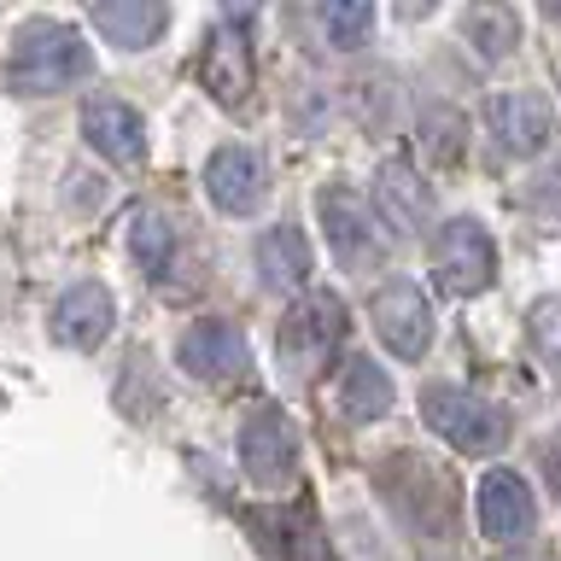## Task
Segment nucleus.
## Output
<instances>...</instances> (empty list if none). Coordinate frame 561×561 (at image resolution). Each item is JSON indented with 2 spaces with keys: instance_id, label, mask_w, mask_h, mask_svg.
<instances>
[{
  "instance_id": "obj_12",
  "label": "nucleus",
  "mask_w": 561,
  "mask_h": 561,
  "mask_svg": "<svg viewBox=\"0 0 561 561\" xmlns=\"http://www.w3.org/2000/svg\"><path fill=\"white\" fill-rule=\"evenodd\" d=\"M199 82L217 94L222 105H240L252 94V53H245V35L234 30V18H222L205 42V59H199Z\"/></svg>"
},
{
  "instance_id": "obj_10",
  "label": "nucleus",
  "mask_w": 561,
  "mask_h": 561,
  "mask_svg": "<svg viewBox=\"0 0 561 561\" xmlns=\"http://www.w3.org/2000/svg\"><path fill=\"white\" fill-rule=\"evenodd\" d=\"M112 322H117V310H112V293H105L100 280H77V287H65L59 305H53V340L70 345V351L105 345Z\"/></svg>"
},
{
  "instance_id": "obj_17",
  "label": "nucleus",
  "mask_w": 561,
  "mask_h": 561,
  "mask_svg": "<svg viewBox=\"0 0 561 561\" xmlns=\"http://www.w3.org/2000/svg\"><path fill=\"white\" fill-rule=\"evenodd\" d=\"M310 263H316V257H310V240L298 234V228H287V222L270 228V234L257 240V275L270 280L275 293H280V287H305V280H310Z\"/></svg>"
},
{
  "instance_id": "obj_3",
  "label": "nucleus",
  "mask_w": 561,
  "mask_h": 561,
  "mask_svg": "<svg viewBox=\"0 0 561 561\" xmlns=\"http://www.w3.org/2000/svg\"><path fill=\"white\" fill-rule=\"evenodd\" d=\"M491 275H497V252H491V234L473 217H456L438 228L433 240V280L456 298H473L491 287Z\"/></svg>"
},
{
  "instance_id": "obj_16",
  "label": "nucleus",
  "mask_w": 561,
  "mask_h": 561,
  "mask_svg": "<svg viewBox=\"0 0 561 561\" xmlns=\"http://www.w3.org/2000/svg\"><path fill=\"white\" fill-rule=\"evenodd\" d=\"M164 24H170V12L164 7H140V0H105V7H94V30L105 35L112 47H147V42H158L164 35Z\"/></svg>"
},
{
  "instance_id": "obj_22",
  "label": "nucleus",
  "mask_w": 561,
  "mask_h": 561,
  "mask_svg": "<svg viewBox=\"0 0 561 561\" xmlns=\"http://www.w3.org/2000/svg\"><path fill=\"white\" fill-rule=\"evenodd\" d=\"M526 333H533L538 363L550 368V380L561 386V298H538V305L526 310Z\"/></svg>"
},
{
  "instance_id": "obj_1",
  "label": "nucleus",
  "mask_w": 561,
  "mask_h": 561,
  "mask_svg": "<svg viewBox=\"0 0 561 561\" xmlns=\"http://www.w3.org/2000/svg\"><path fill=\"white\" fill-rule=\"evenodd\" d=\"M94 70V47L82 42L70 24H53V18H35V24L18 30L12 59H7V94L35 100V94H59V88L82 82Z\"/></svg>"
},
{
  "instance_id": "obj_6",
  "label": "nucleus",
  "mask_w": 561,
  "mask_h": 561,
  "mask_svg": "<svg viewBox=\"0 0 561 561\" xmlns=\"http://www.w3.org/2000/svg\"><path fill=\"white\" fill-rule=\"evenodd\" d=\"M316 210H322V228H328V245L333 257L345 263V270L368 275L375 263L386 257V245L375 240V210H368L351 187H322V199H316Z\"/></svg>"
},
{
  "instance_id": "obj_25",
  "label": "nucleus",
  "mask_w": 561,
  "mask_h": 561,
  "mask_svg": "<svg viewBox=\"0 0 561 561\" xmlns=\"http://www.w3.org/2000/svg\"><path fill=\"white\" fill-rule=\"evenodd\" d=\"M550 18H556V24H561V7H550Z\"/></svg>"
},
{
  "instance_id": "obj_18",
  "label": "nucleus",
  "mask_w": 561,
  "mask_h": 561,
  "mask_svg": "<svg viewBox=\"0 0 561 561\" xmlns=\"http://www.w3.org/2000/svg\"><path fill=\"white\" fill-rule=\"evenodd\" d=\"M375 205L386 210V222L398 228V234H421V222H427V193H421L415 170L392 158V164L380 170V187H375Z\"/></svg>"
},
{
  "instance_id": "obj_4",
  "label": "nucleus",
  "mask_w": 561,
  "mask_h": 561,
  "mask_svg": "<svg viewBox=\"0 0 561 561\" xmlns=\"http://www.w3.org/2000/svg\"><path fill=\"white\" fill-rule=\"evenodd\" d=\"M240 468H245V480L263 485V491L293 485V473H298V427H293L287 410H257L240 427Z\"/></svg>"
},
{
  "instance_id": "obj_15",
  "label": "nucleus",
  "mask_w": 561,
  "mask_h": 561,
  "mask_svg": "<svg viewBox=\"0 0 561 561\" xmlns=\"http://www.w3.org/2000/svg\"><path fill=\"white\" fill-rule=\"evenodd\" d=\"M333 403H340L345 421H380L392 410V380L375 368V357H351L333 380Z\"/></svg>"
},
{
  "instance_id": "obj_9",
  "label": "nucleus",
  "mask_w": 561,
  "mask_h": 561,
  "mask_svg": "<svg viewBox=\"0 0 561 561\" xmlns=\"http://www.w3.org/2000/svg\"><path fill=\"white\" fill-rule=\"evenodd\" d=\"M485 123H491V135L503 140V152L538 158L543 147H550L556 112H550V100H543V94H533V88H515V94H491Z\"/></svg>"
},
{
  "instance_id": "obj_2",
  "label": "nucleus",
  "mask_w": 561,
  "mask_h": 561,
  "mask_svg": "<svg viewBox=\"0 0 561 561\" xmlns=\"http://www.w3.org/2000/svg\"><path fill=\"white\" fill-rule=\"evenodd\" d=\"M421 415H427V427L438 438H450V445L468 450V456H485L508 438V415L491 398L462 392V386H427V392H421Z\"/></svg>"
},
{
  "instance_id": "obj_24",
  "label": "nucleus",
  "mask_w": 561,
  "mask_h": 561,
  "mask_svg": "<svg viewBox=\"0 0 561 561\" xmlns=\"http://www.w3.org/2000/svg\"><path fill=\"white\" fill-rule=\"evenodd\" d=\"M543 468H550V485H556V497H561V438L543 445Z\"/></svg>"
},
{
  "instance_id": "obj_13",
  "label": "nucleus",
  "mask_w": 561,
  "mask_h": 561,
  "mask_svg": "<svg viewBox=\"0 0 561 561\" xmlns=\"http://www.w3.org/2000/svg\"><path fill=\"white\" fill-rule=\"evenodd\" d=\"M82 135L94 140V152H105L112 164H140V158H147L140 112L123 105V100H88L82 105Z\"/></svg>"
},
{
  "instance_id": "obj_14",
  "label": "nucleus",
  "mask_w": 561,
  "mask_h": 561,
  "mask_svg": "<svg viewBox=\"0 0 561 561\" xmlns=\"http://www.w3.org/2000/svg\"><path fill=\"white\" fill-rule=\"evenodd\" d=\"M345 340V305L333 293H310L305 305H293V316L280 322V345L287 351H328Z\"/></svg>"
},
{
  "instance_id": "obj_7",
  "label": "nucleus",
  "mask_w": 561,
  "mask_h": 561,
  "mask_svg": "<svg viewBox=\"0 0 561 561\" xmlns=\"http://www.w3.org/2000/svg\"><path fill=\"white\" fill-rule=\"evenodd\" d=\"M175 363H182L193 380H240L245 368H252V351H245V333H240L234 322L205 316V322H193V328L182 333Z\"/></svg>"
},
{
  "instance_id": "obj_19",
  "label": "nucleus",
  "mask_w": 561,
  "mask_h": 561,
  "mask_svg": "<svg viewBox=\"0 0 561 561\" xmlns=\"http://www.w3.org/2000/svg\"><path fill=\"white\" fill-rule=\"evenodd\" d=\"M263 538H275L270 543V556L275 561H333L328 550V538H322V526H316L310 508H293V515H275L270 526H257Z\"/></svg>"
},
{
  "instance_id": "obj_21",
  "label": "nucleus",
  "mask_w": 561,
  "mask_h": 561,
  "mask_svg": "<svg viewBox=\"0 0 561 561\" xmlns=\"http://www.w3.org/2000/svg\"><path fill=\"white\" fill-rule=\"evenodd\" d=\"M129 252L140 257V270H147V275H164L170 270L175 234H170V222L158 217V210H135V217H129Z\"/></svg>"
},
{
  "instance_id": "obj_8",
  "label": "nucleus",
  "mask_w": 561,
  "mask_h": 561,
  "mask_svg": "<svg viewBox=\"0 0 561 561\" xmlns=\"http://www.w3.org/2000/svg\"><path fill=\"white\" fill-rule=\"evenodd\" d=\"M205 193L210 205L228 210V217H252V210L263 205V193H270V170H263V158L252 147H217L205 164Z\"/></svg>"
},
{
  "instance_id": "obj_23",
  "label": "nucleus",
  "mask_w": 561,
  "mask_h": 561,
  "mask_svg": "<svg viewBox=\"0 0 561 561\" xmlns=\"http://www.w3.org/2000/svg\"><path fill=\"white\" fill-rule=\"evenodd\" d=\"M322 24H328V35H333V47H363L368 35H375V7L368 0H340V7H328L322 12Z\"/></svg>"
},
{
  "instance_id": "obj_20",
  "label": "nucleus",
  "mask_w": 561,
  "mask_h": 561,
  "mask_svg": "<svg viewBox=\"0 0 561 561\" xmlns=\"http://www.w3.org/2000/svg\"><path fill=\"white\" fill-rule=\"evenodd\" d=\"M462 35L480 47V59H503V53L520 42V24H515V12H503V7H473L462 18Z\"/></svg>"
},
{
  "instance_id": "obj_5",
  "label": "nucleus",
  "mask_w": 561,
  "mask_h": 561,
  "mask_svg": "<svg viewBox=\"0 0 561 561\" xmlns=\"http://www.w3.org/2000/svg\"><path fill=\"white\" fill-rule=\"evenodd\" d=\"M375 333L386 340V351L403 363H421L433 345V305L415 280H386L375 293Z\"/></svg>"
},
{
  "instance_id": "obj_11",
  "label": "nucleus",
  "mask_w": 561,
  "mask_h": 561,
  "mask_svg": "<svg viewBox=\"0 0 561 561\" xmlns=\"http://www.w3.org/2000/svg\"><path fill=\"white\" fill-rule=\"evenodd\" d=\"M473 508H480V533L491 543H515V538L533 533V491H526L520 473H503V468L485 473Z\"/></svg>"
}]
</instances>
